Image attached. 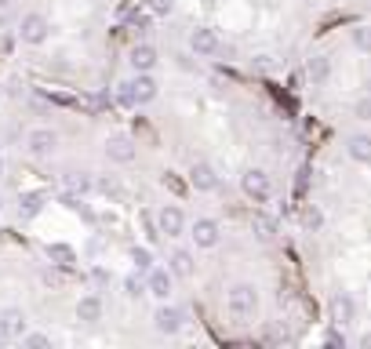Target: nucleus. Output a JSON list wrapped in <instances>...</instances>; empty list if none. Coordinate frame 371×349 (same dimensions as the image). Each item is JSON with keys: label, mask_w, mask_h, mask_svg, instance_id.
Listing matches in <instances>:
<instances>
[{"label": "nucleus", "mask_w": 371, "mask_h": 349, "mask_svg": "<svg viewBox=\"0 0 371 349\" xmlns=\"http://www.w3.org/2000/svg\"><path fill=\"white\" fill-rule=\"evenodd\" d=\"M0 102H4V87H0Z\"/></svg>", "instance_id": "obj_37"}, {"label": "nucleus", "mask_w": 371, "mask_h": 349, "mask_svg": "<svg viewBox=\"0 0 371 349\" xmlns=\"http://www.w3.org/2000/svg\"><path fill=\"white\" fill-rule=\"evenodd\" d=\"M11 15V0H0V22H4Z\"/></svg>", "instance_id": "obj_34"}, {"label": "nucleus", "mask_w": 371, "mask_h": 349, "mask_svg": "<svg viewBox=\"0 0 371 349\" xmlns=\"http://www.w3.org/2000/svg\"><path fill=\"white\" fill-rule=\"evenodd\" d=\"M62 182H66L70 193H76V197H81V193H87V189L95 186V178L87 175V171H66V178H62Z\"/></svg>", "instance_id": "obj_20"}, {"label": "nucleus", "mask_w": 371, "mask_h": 349, "mask_svg": "<svg viewBox=\"0 0 371 349\" xmlns=\"http://www.w3.org/2000/svg\"><path fill=\"white\" fill-rule=\"evenodd\" d=\"M157 229L164 233V237H182L186 233V215L178 204H164V208L157 211Z\"/></svg>", "instance_id": "obj_11"}, {"label": "nucleus", "mask_w": 371, "mask_h": 349, "mask_svg": "<svg viewBox=\"0 0 371 349\" xmlns=\"http://www.w3.org/2000/svg\"><path fill=\"white\" fill-rule=\"evenodd\" d=\"M226 309L233 317H255V309H259V291H255V284H233V288L226 291Z\"/></svg>", "instance_id": "obj_3"}, {"label": "nucleus", "mask_w": 371, "mask_h": 349, "mask_svg": "<svg viewBox=\"0 0 371 349\" xmlns=\"http://www.w3.org/2000/svg\"><path fill=\"white\" fill-rule=\"evenodd\" d=\"M131 262H135V269H138V273H146V269H153V255H149V248H131Z\"/></svg>", "instance_id": "obj_27"}, {"label": "nucleus", "mask_w": 371, "mask_h": 349, "mask_svg": "<svg viewBox=\"0 0 371 349\" xmlns=\"http://www.w3.org/2000/svg\"><path fill=\"white\" fill-rule=\"evenodd\" d=\"M189 186H193L197 193H215L219 189V175H215V167L208 160H197L193 167H189Z\"/></svg>", "instance_id": "obj_13"}, {"label": "nucleus", "mask_w": 371, "mask_h": 349, "mask_svg": "<svg viewBox=\"0 0 371 349\" xmlns=\"http://www.w3.org/2000/svg\"><path fill=\"white\" fill-rule=\"evenodd\" d=\"M331 317H335L339 328H350L353 320H357V302H353V295L335 291V299H331Z\"/></svg>", "instance_id": "obj_14"}, {"label": "nucleus", "mask_w": 371, "mask_h": 349, "mask_svg": "<svg viewBox=\"0 0 371 349\" xmlns=\"http://www.w3.org/2000/svg\"><path fill=\"white\" fill-rule=\"evenodd\" d=\"M41 208H44V197H41V193H25V197H22V204H19V211H22L25 218L41 215Z\"/></svg>", "instance_id": "obj_21"}, {"label": "nucleus", "mask_w": 371, "mask_h": 349, "mask_svg": "<svg viewBox=\"0 0 371 349\" xmlns=\"http://www.w3.org/2000/svg\"><path fill=\"white\" fill-rule=\"evenodd\" d=\"M302 226L310 229V233H317V229H321V226H324V215H321V208L306 204V208H302Z\"/></svg>", "instance_id": "obj_24"}, {"label": "nucleus", "mask_w": 371, "mask_h": 349, "mask_svg": "<svg viewBox=\"0 0 371 349\" xmlns=\"http://www.w3.org/2000/svg\"><path fill=\"white\" fill-rule=\"evenodd\" d=\"M240 189H244L251 200H270V193H273L270 175H266L262 167H248V171L240 175Z\"/></svg>", "instance_id": "obj_10"}, {"label": "nucleus", "mask_w": 371, "mask_h": 349, "mask_svg": "<svg viewBox=\"0 0 371 349\" xmlns=\"http://www.w3.org/2000/svg\"><path fill=\"white\" fill-rule=\"evenodd\" d=\"M306 73H310V84H328V76H331V59L313 55L310 66H306Z\"/></svg>", "instance_id": "obj_19"}, {"label": "nucleus", "mask_w": 371, "mask_h": 349, "mask_svg": "<svg viewBox=\"0 0 371 349\" xmlns=\"http://www.w3.org/2000/svg\"><path fill=\"white\" fill-rule=\"evenodd\" d=\"M4 171H8V164H4V157H0V178H4Z\"/></svg>", "instance_id": "obj_35"}, {"label": "nucleus", "mask_w": 371, "mask_h": 349, "mask_svg": "<svg viewBox=\"0 0 371 349\" xmlns=\"http://www.w3.org/2000/svg\"><path fill=\"white\" fill-rule=\"evenodd\" d=\"M368 95H371V81H368Z\"/></svg>", "instance_id": "obj_38"}, {"label": "nucleus", "mask_w": 371, "mask_h": 349, "mask_svg": "<svg viewBox=\"0 0 371 349\" xmlns=\"http://www.w3.org/2000/svg\"><path fill=\"white\" fill-rule=\"evenodd\" d=\"M353 47L371 55V25H357V30H353Z\"/></svg>", "instance_id": "obj_26"}, {"label": "nucleus", "mask_w": 371, "mask_h": 349, "mask_svg": "<svg viewBox=\"0 0 371 349\" xmlns=\"http://www.w3.org/2000/svg\"><path fill=\"white\" fill-rule=\"evenodd\" d=\"M273 233H277L273 218H255V237L259 240H273Z\"/></svg>", "instance_id": "obj_28"}, {"label": "nucleus", "mask_w": 371, "mask_h": 349, "mask_svg": "<svg viewBox=\"0 0 371 349\" xmlns=\"http://www.w3.org/2000/svg\"><path fill=\"white\" fill-rule=\"evenodd\" d=\"M47 258L59 262V266H70L76 255H73V248H66V244H47Z\"/></svg>", "instance_id": "obj_22"}, {"label": "nucleus", "mask_w": 371, "mask_h": 349, "mask_svg": "<svg viewBox=\"0 0 371 349\" xmlns=\"http://www.w3.org/2000/svg\"><path fill=\"white\" fill-rule=\"evenodd\" d=\"M106 157L113 164H131L138 157V149H135V138L131 135H109L106 138Z\"/></svg>", "instance_id": "obj_12"}, {"label": "nucleus", "mask_w": 371, "mask_h": 349, "mask_svg": "<svg viewBox=\"0 0 371 349\" xmlns=\"http://www.w3.org/2000/svg\"><path fill=\"white\" fill-rule=\"evenodd\" d=\"M25 331H30V320H25V313L19 306H4V309H0V346H4V342H19Z\"/></svg>", "instance_id": "obj_5"}, {"label": "nucleus", "mask_w": 371, "mask_h": 349, "mask_svg": "<svg viewBox=\"0 0 371 349\" xmlns=\"http://www.w3.org/2000/svg\"><path fill=\"white\" fill-rule=\"evenodd\" d=\"M146 291L153 295V299L168 302V299H171V291H175V277H171V269H168V266H153V269H146Z\"/></svg>", "instance_id": "obj_8"}, {"label": "nucleus", "mask_w": 371, "mask_h": 349, "mask_svg": "<svg viewBox=\"0 0 371 349\" xmlns=\"http://www.w3.org/2000/svg\"><path fill=\"white\" fill-rule=\"evenodd\" d=\"M0 208H4V193H0Z\"/></svg>", "instance_id": "obj_36"}, {"label": "nucleus", "mask_w": 371, "mask_h": 349, "mask_svg": "<svg viewBox=\"0 0 371 349\" xmlns=\"http://www.w3.org/2000/svg\"><path fill=\"white\" fill-rule=\"evenodd\" d=\"M146 4H149L153 15H171L175 11V0H146Z\"/></svg>", "instance_id": "obj_29"}, {"label": "nucleus", "mask_w": 371, "mask_h": 349, "mask_svg": "<svg viewBox=\"0 0 371 349\" xmlns=\"http://www.w3.org/2000/svg\"><path fill=\"white\" fill-rule=\"evenodd\" d=\"M157 98V81H153V73H135L131 81L117 84V102L120 106H149V102Z\"/></svg>", "instance_id": "obj_1"}, {"label": "nucleus", "mask_w": 371, "mask_h": 349, "mask_svg": "<svg viewBox=\"0 0 371 349\" xmlns=\"http://www.w3.org/2000/svg\"><path fill=\"white\" fill-rule=\"evenodd\" d=\"M127 62H131L135 73H153V70H157V47H153V44H135L131 55H127Z\"/></svg>", "instance_id": "obj_15"}, {"label": "nucleus", "mask_w": 371, "mask_h": 349, "mask_svg": "<svg viewBox=\"0 0 371 349\" xmlns=\"http://www.w3.org/2000/svg\"><path fill=\"white\" fill-rule=\"evenodd\" d=\"M98 189H102V193H113V197L120 193V186L113 182V178H98Z\"/></svg>", "instance_id": "obj_33"}, {"label": "nucleus", "mask_w": 371, "mask_h": 349, "mask_svg": "<svg viewBox=\"0 0 371 349\" xmlns=\"http://www.w3.org/2000/svg\"><path fill=\"white\" fill-rule=\"evenodd\" d=\"M324 346H335V349H342V346H346V335H342L339 328H331V331H324Z\"/></svg>", "instance_id": "obj_30"}, {"label": "nucleus", "mask_w": 371, "mask_h": 349, "mask_svg": "<svg viewBox=\"0 0 371 349\" xmlns=\"http://www.w3.org/2000/svg\"><path fill=\"white\" fill-rule=\"evenodd\" d=\"M55 149H59V131L55 127H30V131H25V153H30V157L47 160Z\"/></svg>", "instance_id": "obj_4"}, {"label": "nucleus", "mask_w": 371, "mask_h": 349, "mask_svg": "<svg viewBox=\"0 0 371 349\" xmlns=\"http://www.w3.org/2000/svg\"><path fill=\"white\" fill-rule=\"evenodd\" d=\"M124 295H127V299H138V295H146V280L138 277V269L124 277Z\"/></svg>", "instance_id": "obj_23"}, {"label": "nucleus", "mask_w": 371, "mask_h": 349, "mask_svg": "<svg viewBox=\"0 0 371 349\" xmlns=\"http://www.w3.org/2000/svg\"><path fill=\"white\" fill-rule=\"evenodd\" d=\"M47 36H51L47 15H41V11H25V15L19 19V41H22L25 47H41Z\"/></svg>", "instance_id": "obj_2"}, {"label": "nucleus", "mask_w": 371, "mask_h": 349, "mask_svg": "<svg viewBox=\"0 0 371 349\" xmlns=\"http://www.w3.org/2000/svg\"><path fill=\"white\" fill-rule=\"evenodd\" d=\"M357 116H361V120H371V95L357 98Z\"/></svg>", "instance_id": "obj_31"}, {"label": "nucleus", "mask_w": 371, "mask_h": 349, "mask_svg": "<svg viewBox=\"0 0 371 349\" xmlns=\"http://www.w3.org/2000/svg\"><path fill=\"white\" fill-rule=\"evenodd\" d=\"M92 280L98 284V288H106V284H109V273H106L102 266H95V269H92Z\"/></svg>", "instance_id": "obj_32"}, {"label": "nucleus", "mask_w": 371, "mask_h": 349, "mask_svg": "<svg viewBox=\"0 0 371 349\" xmlns=\"http://www.w3.org/2000/svg\"><path fill=\"white\" fill-rule=\"evenodd\" d=\"M153 328H157L160 335H178L186 328V309L182 306H171V302H164L157 313H153Z\"/></svg>", "instance_id": "obj_7"}, {"label": "nucleus", "mask_w": 371, "mask_h": 349, "mask_svg": "<svg viewBox=\"0 0 371 349\" xmlns=\"http://www.w3.org/2000/svg\"><path fill=\"white\" fill-rule=\"evenodd\" d=\"M189 237H193L197 248L211 251V248H219V244H222V229H219L215 218H197V222L189 226Z\"/></svg>", "instance_id": "obj_9"}, {"label": "nucleus", "mask_w": 371, "mask_h": 349, "mask_svg": "<svg viewBox=\"0 0 371 349\" xmlns=\"http://www.w3.org/2000/svg\"><path fill=\"white\" fill-rule=\"evenodd\" d=\"M346 153L357 164H371V135H353L346 142Z\"/></svg>", "instance_id": "obj_18"}, {"label": "nucleus", "mask_w": 371, "mask_h": 349, "mask_svg": "<svg viewBox=\"0 0 371 349\" xmlns=\"http://www.w3.org/2000/svg\"><path fill=\"white\" fill-rule=\"evenodd\" d=\"M189 51H193L197 59H215L222 51V41L211 25H197V30L189 33Z\"/></svg>", "instance_id": "obj_6"}, {"label": "nucleus", "mask_w": 371, "mask_h": 349, "mask_svg": "<svg viewBox=\"0 0 371 349\" xmlns=\"http://www.w3.org/2000/svg\"><path fill=\"white\" fill-rule=\"evenodd\" d=\"M168 269H171L175 280H186V277L197 273V262H193V255H189L186 248H175V251L168 255Z\"/></svg>", "instance_id": "obj_16"}, {"label": "nucleus", "mask_w": 371, "mask_h": 349, "mask_svg": "<svg viewBox=\"0 0 371 349\" xmlns=\"http://www.w3.org/2000/svg\"><path fill=\"white\" fill-rule=\"evenodd\" d=\"M102 313H106V306H102L98 295H84V299L76 302V320H81V324H98Z\"/></svg>", "instance_id": "obj_17"}, {"label": "nucleus", "mask_w": 371, "mask_h": 349, "mask_svg": "<svg viewBox=\"0 0 371 349\" xmlns=\"http://www.w3.org/2000/svg\"><path fill=\"white\" fill-rule=\"evenodd\" d=\"M19 342H22L25 349H51V339H47V335H41V331H25Z\"/></svg>", "instance_id": "obj_25"}]
</instances>
